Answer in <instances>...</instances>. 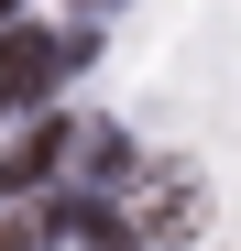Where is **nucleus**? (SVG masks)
<instances>
[{
  "label": "nucleus",
  "mask_w": 241,
  "mask_h": 251,
  "mask_svg": "<svg viewBox=\"0 0 241 251\" xmlns=\"http://www.w3.org/2000/svg\"><path fill=\"white\" fill-rule=\"evenodd\" d=\"M197 219H209V197H197V186H176V197L153 186V207H143V240H186Z\"/></svg>",
  "instance_id": "obj_5"
},
{
  "label": "nucleus",
  "mask_w": 241,
  "mask_h": 251,
  "mask_svg": "<svg viewBox=\"0 0 241 251\" xmlns=\"http://www.w3.org/2000/svg\"><path fill=\"white\" fill-rule=\"evenodd\" d=\"M77 175H88V186H120V175H132V131L88 120V131H77Z\"/></svg>",
  "instance_id": "obj_2"
},
{
  "label": "nucleus",
  "mask_w": 241,
  "mask_h": 251,
  "mask_svg": "<svg viewBox=\"0 0 241 251\" xmlns=\"http://www.w3.org/2000/svg\"><path fill=\"white\" fill-rule=\"evenodd\" d=\"M66 76V33H33V22H0V120L44 109Z\"/></svg>",
  "instance_id": "obj_1"
},
{
  "label": "nucleus",
  "mask_w": 241,
  "mask_h": 251,
  "mask_svg": "<svg viewBox=\"0 0 241 251\" xmlns=\"http://www.w3.org/2000/svg\"><path fill=\"white\" fill-rule=\"evenodd\" d=\"M77 11H110V0H77Z\"/></svg>",
  "instance_id": "obj_7"
},
{
  "label": "nucleus",
  "mask_w": 241,
  "mask_h": 251,
  "mask_svg": "<svg viewBox=\"0 0 241 251\" xmlns=\"http://www.w3.org/2000/svg\"><path fill=\"white\" fill-rule=\"evenodd\" d=\"M66 240V207H0V251H55Z\"/></svg>",
  "instance_id": "obj_4"
},
{
  "label": "nucleus",
  "mask_w": 241,
  "mask_h": 251,
  "mask_svg": "<svg viewBox=\"0 0 241 251\" xmlns=\"http://www.w3.org/2000/svg\"><path fill=\"white\" fill-rule=\"evenodd\" d=\"M66 240H77V251H143V229L110 219V207H88V197H66Z\"/></svg>",
  "instance_id": "obj_3"
},
{
  "label": "nucleus",
  "mask_w": 241,
  "mask_h": 251,
  "mask_svg": "<svg viewBox=\"0 0 241 251\" xmlns=\"http://www.w3.org/2000/svg\"><path fill=\"white\" fill-rule=\"evenodd\" d=\"M11 11H22V0H0V22H11Z\"/></svg>",
  "instance_id": "obj_6"
}]
</instances>
